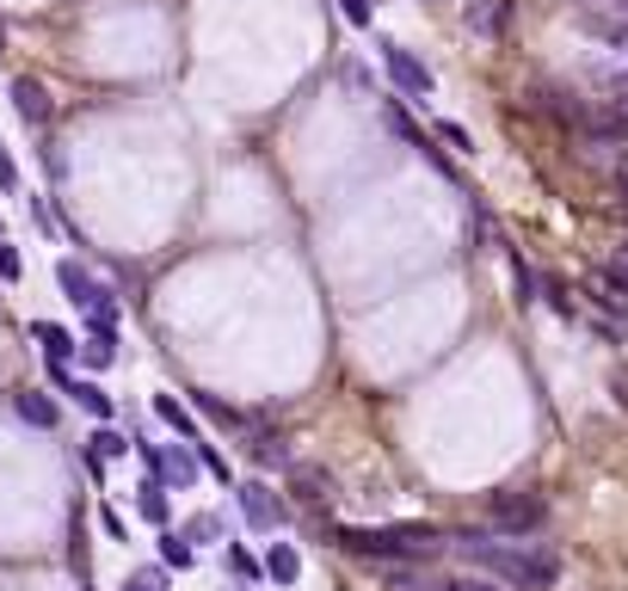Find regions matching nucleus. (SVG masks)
I'll return each instance as SVG.
<instances>
[{
	"instance_id": "obj_1",
	"label": "nucleus",
	"mask_w": 628,
	"mask_h": 591,
	"mask_svg": "<svg viewBox=\"0 0 628 591\" xmlns=\"http://www.w3.org/2000/svg\"><path fill=\"white\" fill-rule=\"evenodd\" d=\"M450 549L505 591H554V579H561V554L554 549L517 542V536H499V530H457Z\"/></svg>"
},
{
	"instance_id": "obj_2",
	"label": "nucleus",
	"mask_w": 628,
	"mask_h": 591,
	"mask_svg": "<svg viewBox=\"0 0 628 591\" xmlns=\"http://www.w3.org/2000/svg\"><path fill=\"white\" fill-rule=\"evenodd\" d=\"M345 554L376 561V567H419V561H438L444 554V530L438 524H339L333 530Z\"/></svg>"
},
{
	"instance_id": "obj_3",
	"label": "nucleus",
	"mask_w": 628,
	"mask_h": 591,
	"mask_svg": "<svg viewBox=\"0 0 628 591\" xmlns=\"http://www.w3.org/2000/svg\"><path fill=\"white\" fill-rule=\"evenodd\" d=\"M56 284H62V296H68L75 308H87V321H93V326H112V333H117V314H124V303H117L112 290L99 284V278L80 266V259H62V266H56Z\"/></svg>"
},
{
	"instance_id": "obj_4",
	"label": "nucleus",
	"mask_w": 628,
	"mask_h": 591,
	"mask_svg": "<svg viewBox=\"0 0 628 591\" xmlns=\"http://www.w3.org/2000/svg\"><path fill=\"white\" fill-rule=\"evenodd\" d=\"M487 524H494L499 536H536L542 524H549V499L542 493H530V487H505V493H494L487 499Z\"/></svg>"
},
{
	"instance_id": "obj_5",
	"label": "nucleus",
	"mask_w": 628,
	"mask_h": 591,
	"mask_svg": "<svg viewBox=\"0 0 628 591\" xmlns=\"http://www.w3.org/2000/svg\"><path fill=\"white\" fill-rule=\"evenodd\" d=\"M136 457L149 462V475L167 487V493H185L191 480L204 475V462H197V444H136Z\"/></svg>"
},
{
	"instance_id": "obj_6",
	"label": "nucleus",
	"mask_w": 628,
	"mask_h": 591,
	"mask_svg": "<svg viewBox=\"0 0 628 591\" xmlns=\"http://www.w3.org/2000/svg\"><path fill=\"white\" fill-rule=\"evenodd\" d=\"M376 50H382V68H388V80H395L400 93H407V99H432V87H438V80H432V68H425V62H419L407 43L382 38Z\"/></svg>"
},
{
	"instance_id": "obj_7",
	"label": "nucleus",
	"mask_w": 628,
	"mask_h": 591,
	"mask_svg": "<svg viewBox=\"0 0 628 591\" xmlns=\"http://www.w3.org/2000/svg\"><path fill=\"white\" fill-rule=\"evenodd\" d=\"M234 499H241V517H247L253 530H278V524L290 517L284 499L271 493L266 480H241V493H234Z\"/></svg>"
},
{
	"instance_id": "obj_8",
	"label": "nucleus",
	"mask_w": 628,
	"mask_h": 591,
	"mask_svg": "<svg viewBox=\"0 0 628 591\" xmlns=\"http://www.w3.org/2000/svg\"><path fill=\"white\" fill-rule=\"evenodd\" d=\"M7 99H13V112H20L25 124H50V117H56V99H50V87H43V80H31V75L7 80Z\"/></svg>"
},
{
	"instance_id": "obj_9",
	"label": "nucleus",
	"mask_w": 628,
	"mask_h": 591,
	"mask_svg": "<svg viewBox=\"0 0 628 591\" xmlns=\"http://www.w3.org/2000/svg\"><path fill=\"white\" fill-rule=\"evenodd\" d=\"M579 31H586L591 43H604L610 56H628V20H616L604 7H586V13H579Z\"/></svg>"
},
{
	"instance_id": "obj_10",
	"label": "nucleus",
	"mask_w": 628,
	"mask_h": 591,
	"mask_svg": "<svg viewBox=\"0 0 628 591\" xmlns=\"http://www.w3.org/2000/svg\"><path fill=\"white\" fill-rule=\"evenodd\" d=\"M290 487L303 505H333V493H339V480L326 475L321 462H290Z\"/></svg>"
},
{
	"instance_id": "obj_11",
	"label": "nucleus",
	"mask_w": 628,
	"mask_h": 591,
	"mask_svg": "<svg viewBox=\"0 0 628 591\" xmlns=\"http://www.w3.org/2000/svg\"><path fill=\"white\" fill-rule=\"evenodd\" d=\"M462 25H469L475 38H499V31L512 25V0H469V7H462Z\"/></svg>"
},
{
	"instance_id": "obj_12",
	"label": "nucleus",
	"mask_w": 628,
	"mask_h": 591,
	"mask_svg": "<svg viewBox=\"0 0 628 591\" xmlns=\"http://www.w3.org/2000/svg\"><path fill=\"white\" fill-rule=\"evenodd\" d=\"M13 413H20L25 425H38V432H56V420H62V407L43 395V388H25V395H13Z\"/></svg>"
},
{
	"instance_id": "obj_13",
	"label": "nucleus",
	"mask_w": 628,
	"mask_h": 591,
	"mask_svg": "<svg viewBox=\"0 0 628 591\" xmlns=\"http://www.w3.org/2000/svg\"><path fill=\"white\" fill-rule=\"evenodd\" d=\"M31 339L43 345V363H68L80 351V339L68 333V326H56V321H31Z\"/></svg>"
},
{
	"instance_id": "obj_14",
	"label": "nucleus",
	"mask_w": 628,
	"mask_h": 591,
	"mask_svg": "<svg viewBox=\"0 0 628 591\" xmlns=\"http://www.w3.org/2000/svg\"><path fill=\"white\" fill-rule=\"evenodd\" d=\"M266 579H278V586H296V579H303V554H296V542H271L266 549Z\"/></svg>"
},
{
	"instance_id": "obj_15",
	"label": "nucleus",
	"mask_w": 628,
	"mask_h": 591,
	"mask_svg": "<svg viewBox=\"0 0 628 591\" xmlns=\"http://www.w3.org/2000/svg\"><path fill=\"white\" fill-rule=\"evenodd\" d=\"M136 512L149 517V524H161V530H167V517H172V499H167V487H161V480H142V487H136Z\"/></svg>"
},
{
	"instance_id": "obj_16",
	"label": "nucleus",
	"mask_w": 628,
	"mask_h": 591,
	"mask_svg": "<svg viewBox=\"0 0 628 591\" xmlns=\"http://www.w3.org/2000/svg\"><path fill=\"white\" fill-rule=\"evenodd\" d=\"M154 420L167 425V432H179L185 444H204V438H197V420H191V413L172 401V395H154Z\"/></svg>"
},
{
	"instance_id": "obj_17",
	"label": "nucleus",
	"mask_w": 628,
	"mask_h": 591,
	"mask_svg": "<svg viewBox=\"0 0 628 591\" xmlns=\"http://www.w3.org/2000/svg\"><path fill=\"white\" fill-rule=\"evenodd\" d=\"M87 450H93L99 462H124L136 450V438H124V432H117V425H99L93 438H87Z\"/></svg>"
},
{
	"instance_id": "obj_18",
	"label": "nucleus",
	"mask_w": 628,
	"mask_h": 591,
	"mask_svg": "<svg viewBox=\"0 0 628 591\" xmlns=\"http://www.w3.org/2000/svg\"><path fill=\"white\" fill-rule=\"evenodd\" d=\"M80 358L93 363V370H112V363H117V333H112V326H93L87 345H80Z\"/></svg>"
},
{
	"instance_id": "obj_19",
	"label": "nucleus",
	"mask_w": 628,
	"mask_h": 591,
	"mask_svg": "<svg viewBox=\"0 0 628 591\" xmlns=\"http://www.w3.org/2000/svg\"><path fill=\"white\" fill-rule=\"evenodd\" d=\"M191 561H197V549L185 542V530H161V567H179V573H185Z\"/></svg>"
},
{
	"instance_id": "obj_20",
	"label": "nucleus",
	"mask_w": 628,
	"mask_h": 591,
	"mask_svg": "<svg viewBox=\"0 0 628 591\" xmlns=\"http://www.w3.org/2000/svg\"><path fill=\"white\" fill-rule=\"evenodd\" d=\"M75 407H87V413H93L99 425H112V413H117V407H112V395H105L99 382H80V388H75Z\"/></svg>"
},
{
	"instance_id": "obj_21",
	"label": "nucleus",
	"mask_w": 628,
	"mask_h": 591,
	"mask_svg": "<svg viewBox=\"0 0 628 591\" xmlns=\"http://www.w3.org/2000/svg\"><path fill=\"white\" fill-rule=\"evenodd\" d=\"M222 536H229V524H222L216 512H197V517H185V542H191V549H197V542H222Z\"/></svg>"
},
{
	"instance_id": "obj_22",
	"label": "nucleus",
	"mask_w": 628,
	"mask_h": 591,
	"mask_svg": "<svg viewBox=\"0 0 628 591\" xmlns=\"http://www.w3.org/2000/svg\"><path fill=\"white\" fill-rule=\"evenodd\" d=\"M598 290H604V296H610L616 308L628 303V266H623V259H610V266H598Z\"/></svg>"
},
{
	"instance_id": "obj_23",
	"label": "nucleus",
	"mask_w": 628,
	"mask_h": 591,
	"mask_svg": "<svg viewBox=\"0 0 628 591\" xmlns=\"http://www.w3.org/2000/svg\"><path fill=\"white\" fill-rule=\"evenodd\" d=\"M247 457H253V462H290V450H284V438H278V432H253V438H247Z\"/></svg>"
},
{
	"instance_id": "obj_24",
	"label": "nucleus",
	"mask_w": 628,
	"mask_h": 591,
	"mask_svg": "<svg viewBox=\"0 0 628 591\" xmlns=\"http://www.w3.org/2000/svg\"><path fill=\"white\" fill-rule=\"evenodd\" d=\"M197 413H209L216 425H247V420H241V413H234L229 401H222V395H197Z\"/></svg>"
},
{
	"instance_id": "obj_25",
	"label": "nucleus",
	"mask_w": 628,
	"mask_h": 591,
	"mask_svg": "<svg viewBox=\"0 0 628 591\" xmlns=\"http://www.w3.org/2000/svg\"><path fill=\"white\" fill-rule=\"evenodd\" d=\"M229 567H234V579H241V586H253V579H266V561H253L247 549H229Z\"/></svg>"
},
{
	"instance_id": "obj_26",
	"label": "nucleus",
	"mask_w": 628,
	"mask_h": 591,
	"mask_svg": "<svg viewBox=\"0 0 628 591\" xmlns=\"http://www.w3.org/2000/svg\"><path fill=\"white\" fill-rule=\"evenodd\" d=\"M124 591H167V567H136L124 579Z\"/></svg>"
},
{
	"instance_id": "obj_27",
	"label": "nucleus",
	"mask_w": 628,
	"mask_h": 591,
	"mask_svg": "<svg viewBox=\"0 0 628 591\" xmlns=\"http://www.w3.org/2000/svg\"><path fill=\"white\" fill-rule=\"evenodd\" d=\"M20 278H25L20 247H13V241H0V284H20Z\"/></svg>"
},
{
	"instance_id": "obj_28",
	"label": "nucleus",
	"mask_w": 628,
	"mask_h": 591,
	"mask_svg": "<svg viewBox=\"0 0 628 591\" xmlns=\"http://www.w3.org/2000/svg\"><path fill=\"white\" fill-rule=\"evenodd\" d=\"M50 388H56L62 401H75V388H80V376L68 370V363H50Z\"/></svg>"
},
{
	"instance_id": "obj_29",
	"label": "nucleus",
	"mask_w": 628,
	"mask_h": 591,
	"mask_svg": "<svg viewBox=\"0 0 628 591\" xmlns=\"http://www.w3.org/2000/svg\"><path fill=\"white\" fill-rule=\"evenodd\" d=\"M339 13H345L351 25H358V31H363L370 20H376V7H370V0H339Z\"/></svg>"
},
{
	"instance_id": "obj_30",
	"label": "nucleus",
	"mask_w": 628,
	"mask_h": 591,
	"mask_svg": "<svg viewBox=\"0 0 628 591\" xmlns=\"http://www.w3.org/2000/svg\"><path fill=\"white\" fill-rule=\"evenodd\" d=\"M425 591H505L494 579H444V586H425Z\"/></svg>"
},
{
	"instance_id": "obj_31",
	"label": "nucleus",
	"mask_w": 628,
	"mask_h": 591,
	"mask_svg": "<svg viewBox=\"0 0 628 591\" xmlns=\"http://www.w3.org/2000/svg\"><path fill=\"white\" fill-rule=\"evenodd\" d=\"M0 191H20V160L7 154V142H0Z\"/></svg>"
},
{
	"instance_id": "obj_32",
	"label": "nucleus",
	"mask_w": 628,
	"mask_h": 591,
	"mask_svg": "<svg viewBox=\"0 0 628 591\" xmlns=\"http://www.w3.org/2000/svg\"><path fill=\"white\" fill-rule=\"evenodd\" d=\"M43 167H50V179H68V154L56 142H43Z\"/></svg>"
},
{
	"instance_id": "obj_33",
	"label": "nucleus",
	"mask_w": 628,
	"mask_h": 591,
	"mask_svg": "<svg viewBox=\"0 0 628 591\" xmlns=\"http://www.w3.org/2000/svg\"><path fill=\"white\" fill-rule=\"evenodd\" d=\"M438 136H444V142H450V149H462V154L475 149V136L462 130V124H438Z\"/></svg>"
},
{
	"instance_id": "obj_34",
	"label": "nucleus",
	"mask_w": 628,
	"mask_h": 591,
	"mask_svg": "<svg viewBox=\"0 0 628 591\" xmlns=\"http://www.w3.org/2000/svg\"><path fill=\"white\" fill-rule=\"evenodd\" d=\"M610 395H616V407L628 413V363H616V370H610Z\"/></svg>"
},
{
	"instance_id": "obj_35",
	"label": "nucleus",
	"mask_w": 628,
	"mask_h": 591,
	"mask_svg": "<svg viewBox=\"0 0 628 591\" xmlns=\"http://www.w3.org/2000/svg\"><path fill=\"white\" fill-rule=\"evenodd\" d=\"M197 462H204V468H209V475H216V480H229V462L216 457V450H209V444H197Z\"/></svg>"
},
{
	"instance_id": "obj_36",
	"label": "nucleus",
	"mask_w": 628,
	"mask_h": 591,
	"mask_svg": "<svg viewBox=\"0 0 628 591\" xmlns=\"http://www.w3.org/2000/svg\"><path fill=\"white\" fill-rule=\"evenodd\" d=\"M549 303H554V314H573V296H567V284H561V278H549Z\"/></svg>"
},
{
	"instance_id": "obj_37",
	"label": "nucleus",
	"mask_w": 628,
	"mask_h": 591,
	"mask_svg": "<svg viewBox=\"0 0 628 591\" xmlns=\"http://www.w3.org/2000/svg\"><path fill=\"white\" fill-rule=\"evenodd\" d=\"M388 124H395V130L407 136V142H419V130H413V124H407V112H400V105H388ZM419 149H425V142H419Z\"/></svg>"
},
{
	"instance_id": "obj_38",
	"label": "nucleus",
	"mask_w": 628,
	"mask_h": 591,
	"mask_svg": "<svg viewBox=\"0 0 628 591\" xmlns=\"http://www.w3.org/2000/svg\"><path fill=\"white\" fill-rule=\"evenodd\" d=\"M616 191H623V204H628V160H616Z\"/></svg>"
},
{
	"instance_id": "obj_39",
	"label": "nucleus",
	"mask_w": 628,
	"mask_h": 591,
	"mask_svg": "<svg viewBox=\"0 0 628 591\" xmlns=\"http://www.w3.org/2000/svg\"><path fill=\"white\" fill-rule=\"evenodd\" d=\"M604 13H616V20H628V0H604Z\"/></svg>"
},
{
	"instance_id": "obj_40",
	"label": "nucleus",
	"mask_w": 628,
	"mask_h": 591,
	"mask_svg": "<svg viewBox=\"0 0 628 591\" xmlns=\"http://www.w3.org/2000/svg\"><path fill=\"white\" fill-rule=\"evenodd\" d=\"M616 259H623V266H628V229H623V241H616Z\"/></svg>"
},
{
	"instance_id": "obj_41",
	"label": "nucleus",
	"mask_w": 628,
	"mask_h": 591,
	"mask_svg": "<svg viewBox=\"0 0 628 591\" xmlns=\"http://www.w3.org/2000/svg\"><path fill=\"white\" fill-rule=\"evenodd\" d=\"M0 50H7V25H0Z\"/></svg>"
},
{
	"instance_id": "obj_42",
	"label": "nucleus",
	"mask_w": 628,
	"mask_h": 591,
	"mask_svg": "<svg viewBox=\"0 0 628 591\" xmlns=\"http://www.w3.org/2000/svg\"><path fill=\"white\" fill-rule=\"evenodd\" d=\"M0 241H7V229H0Z\"/></svg>"
},
{
	"instance_id": "obj_43",
	"label": "nucleus",
	"mask_w": 628,
	"mask_h": 591,
	"mask_svg": "<svg viewBox=\"0 0 628 591\" xmlns=\"http://www.w3.org/2000/svg\"><path fill=\"white\" fill-rule=\"evenodd\" d=\"M80 591H93V586H80Z\"/></svg>"
}]
</instances>
